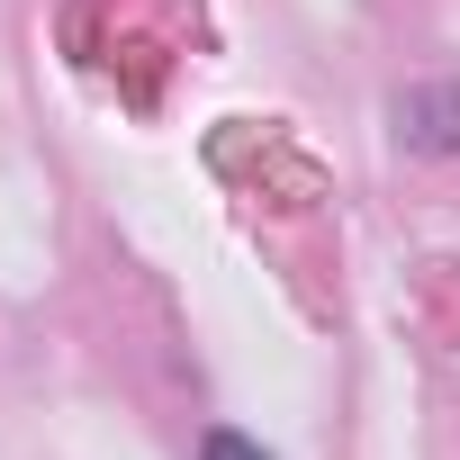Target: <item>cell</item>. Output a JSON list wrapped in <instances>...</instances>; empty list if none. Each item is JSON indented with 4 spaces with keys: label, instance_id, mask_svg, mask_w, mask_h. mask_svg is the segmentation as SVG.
Returning a JSON list of instances; mask_svg holds the SVG:
<instances>
[{
    "label": "cell",
    "instance_id": "obj_1",
    "mask_svg": "<svg viewBox=\"0 0 460 460\" xmlns=\"http://www.w3.org/2000/svg\"><path fill=\"white\" fill-rule=\"evenodd\" d=\"M397 118H406V136H415V145H433V154H442V145H460V91H415Z\"/></svg>",
    "mask_w": 460,
    "mask_h": 460
},
{
    "label": "cell",
    "instance_id": "obj_2",
    "mask_svg": "<svg viewBox=\"0 0 460 460\" xmlns=\"http://www.w3.org/2000/svg\"><path fill=\"white\" fill-rule=\"evenodd\" d=\"M199 460H271V451H262L253 433H208V442H199Z\"/></svg>",
    "mask_w": 460,
    "mask_h": 460
}]
</instances>
